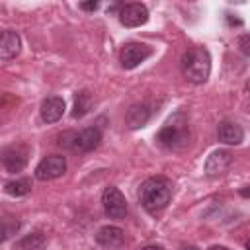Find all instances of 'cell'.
<instances>
[{
    "label": "cell",
    "instance_id": "1",
    "mask_svg": "<svg viewBox=\"0 0 250 250\" xmlns=\"http://www.w3.org/2000/svg\"><path fill=\"white\" fill-rule=\"evenodd\" d=\"M139 199L148 213L162 211L172 199V182L164 176H152L145 180L139 188Z\"/></svg>",
    "mask_w": 250,
    "mask_h": 250
},
{
    "label": "cell",
    "instance_id": "2",
    "mask_svg": "<svg viewBox=\"0 0 250 250\" xmlns=\"http://www.w3.org/2000/svg\"><path fill=\"white\" fill-rule=\"evenodd\" d=\"M156 141L168 150H184L191 141V129L186 113H174L158 131Z\"/></svg>",
    "mask_w": 250,
    "mask_h": 250
},
{
    "label": "cell",
    "instance_id": "3",
    "mask_svg": "<svg viewBox=\"0 0 250 250\" xmlns=\"http://www.w3.org/2000/svg\"><path fill=\"white\" fill-rule=\"evenodd\" d=\"M180 66H182L184 76L189 82L203 84V82H207V78L211 74V55L203 47H191L182 55Z\"/></svg>",
    "mask_w": 250,
    "mask_h": 250
},
{
    "label": "cell",
    "instance_id": "4",
    "mask_svg": "<svg viewBox=\"0 0 250 250\" xmlns=\"http://www.w3.org/2000/svg\"><path fill=\"white\" fill-rule=\"evenodd\" d=\"M102 133L98 127H88L82 131H68L59 137V145L72 152H92L100 146Z\"/></svg>",
    "mask_w": 250,
    "mask_h": 250
},
{
    "label": "cell",
    "instance_id": "5",
    "mask_svg": "<svg viewBox=\"0 0 250 250\" xmlns=\"http://www.w3.org/2000/svg\"><path fill=\"white\" fill-rule=\"evenodd\" d=\"M102 205H104V211L109 219H125L127 215V201H125V195L115 188V186H109L104 189L102 193Z\"/></svg>",
    "mask_w": 250,
    "mask_h": 250
},
{
    "label": "cell",
    "instance_id": "6",
    "mask_svg": "<svg viewBox=\"0 0 250 250\" xmlns=\"http://www.w3.org/2000/svg\"><path fill=\"white\" fill-rule=\"evenodd\" d=\"M152 55V49L143 43H125L119 51V62L123 68L131 70L137 68L141 62H145Z\"/></svg>",
    "mask_w": 250,
    "mask_h": 250
},
{
    "label": "cell",
    "instance_id": "7",
    "mask_svg": "<svg viewBox=\"0 0 250 250\" xmlns=\"http://www.w3.org/2000/svg\"><path fill=\"white\" fill-rule=\"evenodd\" d=\"M66 172V158L62 154H51L45 156L37 166H35V178L41 182L61 178Z\"/></svg>",
    "mask_w": 250,
    "mask_h": 250
},
{
    "label": "cell",
    "instance_id": "8",
    "mask_svg": "<svg viewBox=\"0 0 250 250\" xmlns=\"http://www.w3.org/2000/svg\"><path fill=\"white\" fill-rule=\"evenodd\" d=\"M27 156H29V148L25 145H12L2 152V166L10 174L21 172L27 164Z\"/></svg>",
    "mask_w": 250,
    "mask_h": 250
},
{
    "label": "cell",
    "instance_id": "9",
    "mask_svg": "<svg viewBox=\"0 0 250 250\" xmlns=\"http://www.w3.org/2000/svg\"><path fill=\"white\" fill-rule=\"evenodd\" d=\"M119 21L125 27H139L148 21V10L145 4H125L119 8Z\"/></svg>",
    "mask_w": 250,
    "mask_h": 250
},
{
    "label": "cell",
    "instance_id": "10",
    "mask_svg": "<svg viewBox=\"0 0 250 250\" xmlns=\"http://www.w3.org/2000/svg\"><path fill=\"white\" fill-rule=\"evenodd\" d=\"M64 100L62 98H59V96H49V98H45L43 102H41V105H39V115H41V119L45 121V123H55V121H59L61 117H62V113H64Z\"/></svg>",
    "mask_w": 250,
    "mask_h": 250
},
{
    "label": "cell",
    "instance_id": "11",
    "mask_svg": "<svg viewBox=\"0 0 250 250\" xmlns=\"http://www.w3.org/2000/svg\"><path fill=\"white\" fill-rule=\"evenodd\" d=\"M230 164H232V154L229 150H215L205 160V174L207 176H221L223 172L229 170Z\"/></svg>",
    "mask_w": 250,
    "mask_h": 250
},
{
    "label": "cell",
    "instance_id": "12",
    "mask_svg": "<svg viewBox=\"0 0 250 250\" xmlns=\"http://www.w3.org/2000/svg\"><path fill=\"white\" fill-rule=\"evenodd\" d=\"M96 242L104 248H119L125 242V232L115 225H105L96 232Z\"/></svg>",
    "mask_w": 250,
    "mask_h": 250
},
{
    "label": "cell",
    "instance_id": "13",
    "mask_svg": "<svg viewBox=\"0 0 250 250\" xmlns=\"http://www.w3.org/2000/svg\"><path fill=\"white\" fill-rule=\"evenodd\" d=\"M152 111L146 104H133L125 113V123L129 129H141L148 123Z\"/></svg>",
    "mask_w": 250,
    "mask_h": 250
},
{
    "label": "cell",
    "instance_id": "14",
    "mask_svg": "<svg viewBox=\"0 0 250 250\" xmlns=\"http://www.w3.org/2000/svg\"><path fill=\"white\" fill-rule=\"evenodd\" d=\"M217 137L225 145H240L244 139V131L234 121H221L217 127Z\"/></svg>",
    "mask_w": 250,
    "mask_h": 250
},
{
    "label": "cell",
    "instance_id": "15",
    "mask_svg": "<svg viewBox=\"0 0 250 250\" xmlns=\"http://www.w3.org/2000/svg\"><path fill=\"white\" fill-rule=\"evenodd\" d=\"M21 49V39L16 31L6 29L2 31V39H0V59L2 61H10L14 59Z\"/></svg>",
    "mask_w": 250,
    "mask_h": 250
},
{
    "label": "cell",
    "instance_id": "16",
    "mask_svg": "<svg viewBox=\"0 0 250 250\" xmlns=\"http://www.w3.org/2000/svg\"><path fill=\"white\" fill-rule=\"evenodd\" d=\"M94 105V96L88 92V90H80L74 98V107H72V117L74 119H82L84 115L90 113Z\"/></svg>",
    "mask_w": 250,
    "mask_h": 250
},
{
    "label": "cell",
    "instance_id": "17",
    "mask_svg": "<svg viewBox=\"0 0 250 250\" xmlns=\"http://www.w3.org/2000/svg\"><path fill=\"white\" fill-rule=\"evenodd\" d=\"M45 244H47V236L43 232H31L20 238L16 242V248L18 250H41Z\"/></svg>",
    "mask_w": 250,
    "mask_h": 250
},
{
    "label": "cell",
    "instance_id": "18",
    "mask_svg": "<svg viewBox=\"0 0 250 250\" xmlns=\"http://www.w3.org/2000/svg\"><path fill=\"white\" fill-rule=\"evenodd\" d=\"M4 191L12 197H21V195H27L31 191V182L29 180H12L4 186Z\"/></svg>",
    "mask_w": 250,
    "mask_h": 250
},
{
    "label": "cell",
    "instance_id": "19",
    "mask_svg": "<svg viewBox=\"0 0 250 250\" xmlns=\"http://www.w3.org/2000/svg\"><path fill=\"white\" fill-rule=\"evenodd\" d=\"M238 49H240L244 55L250 57V33H244V35L238 37Z\"/></svg>",
    "mask_w": 250,
    "mask_h": 250
},
{
    "label": "cell",
    "instance_id": "20",
    "mask_svg": "<svg viewBox=\"0 0 250 250\" xmlns=\"http://www.w3.org/2000/svg\"><path fill=\"white\" fill-rule=\"evenodd\" d=\"M98 6H100L98 2H82V4H80V8L86 10V12H94V10H98Z\"/></svg>",
    "mask_w": 250,
    "mask_h": 250
},
{
    "label": "cell",
    "instance_id": "21",
    "mask_svg": "<svg viewBox=\"0 0 250 250\" xmlns=\"http://www.w3.org/2000/svg\"><path fill=\"white\" fill-rule=\"evenodd\" d=\"M242 197H246V199H250V186H246V188H242L240 191H238Z\"/></svg>",
    "mask_w": 250,
    "mask_h": 250
},
{
    "label": "cell",
    "instance_id": "22",
    "mask_svg": "<svg viewBox=\"0 0 250 250\" xmlns=\"http://www.w3.org/2000/svg\"><path fill=\"white\" fill-rule=\"evenodd\" d=\"M141 250H164V248L158 246V244H148V246H145V248H141Z\"/></svg>",
    "mask_w": 250,
    "mask_h": 250
},
{
    "label": "cell",
    "instance_id": "23",
    "mask_svg": "<svg viewBox=\"0 0 250 250\" xmlns=\"http://www.w3.org/2000/svg\"><path fill=\"white\" fill-rule=\"evenodd\" d=\"M207 250H229L227 246H219V244H215V246H209Z\"/></svg>",
    "mask_w": 250,
    "mask_h": 250
},
{
    "label": "cell",
    "instance_id": "24",
    "mask_svg": "<svg viewBox=\"0 0 250 250\" xmlns=\"http://www.w3.org/2000/svg\"><path fill=\"white\" fill-rule=\"evenodd\" d=\"M184 250H197V248H195V246H189V248H188V246H186V248H184Z\"/></svg>",
    "mask_w": 250,
    "mask_h": 250
},
{
    "label": "cell",
    "instance_id": "25",
    "mask_svg": "<svg viewBox=\"0 0 250 250\" xmlns=\"http://www.w3.org/2000/svg\"><path fill=\"white\" fill-rule=\"evenodd\" d=\"M246 250H250V240H248V242H246Z\"/></svg>",
    "mask_w": 250,
    "mask_h": 250
}]
</instances>
